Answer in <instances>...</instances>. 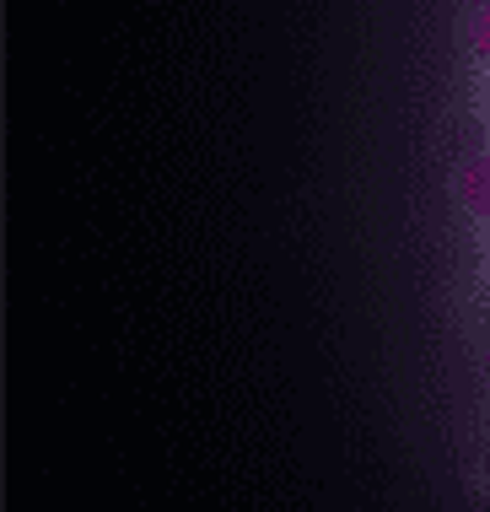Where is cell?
I'll return each instance as SVG.
<instances>
[{
    "label": "cell",
    "instance_id": "cell-1",
    "mask_svg": "<svg viewBox=\"0 0 490 512\" xmlns=\"http://www.w3.org/2000/svg\"><path fill=\"white\" fill-rule=\"evenodd\" d=\"M464 200H469L474 216L490 221V157H480V162H469V168H464Z\"/></svg>",
    "mask_w": 490,
    "mask_h": 512
},
{
    "label": "cell",
    "instance_id": "cell-2",
    "mask_svg": "<svg viewBox=\"0 0 490 512\" xmlns=\"http://www.w3.org/2000/svg\"><path fill=\"white\" fill-rule=\"evenodd\" d=\"M474 49H480V60L490 65V0H485V11H480V22H474Z\"/></svg>",
    "mask_w": 490,
    "mask_h": 512
}]
</instances>
